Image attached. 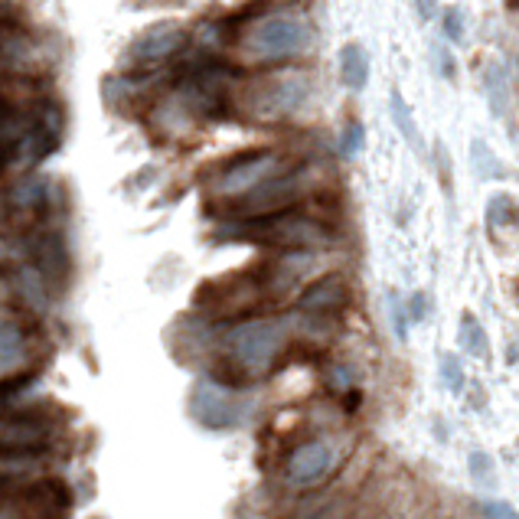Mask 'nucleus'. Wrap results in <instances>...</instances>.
<instances>
[{
	"mask_svg": "<svg viewBox=\"0 0 519 519\" xmlns=\"http://www.w3.org/2000/svg\"><path fill=\"white\" fill-rule=\"evenodd\" d=\"M216 239L255 242L278 252H317L333 242V232L314 216L284 209V213L255 216V219H222V226L216 229Z\"/></svg>",
	"mask_w": 519,
	"mask_h": 519,
	"instance_id": "1",
	"label": "nucleus"
},
{
	"mask_svg": "<svg viewBox=\"0 0 519 519\" xmlns=\"http://www.w3.org/2000/svg\"><path fill=\"white\" fill-rule=\"evenodd\" d=\"M288 346V320L281 317H242L219 333V360L236 366L255 382L278 366V356Z\"/></svg>",
	"mask_w": 519,
	"mask_h": 519,
	"instance_id": "2",
	"label": "nucleus"
},
{
	"mask_svg": "<svg viewBox=\"0 0 519 519\" xmlns=\"http://www.w3.org/2000/svg\"><path fill=\"white\" fill-rule=\"evenodd\" d=\"M314 43L311 23L298 14H262L239 33L242 59L258 66H278L304 56Z\"/></svg>",
	"mask_w": 519,
	"mask_h": 519,
	"instance_id": "3",
	"label": "nucleus"
},
{
	"mask_svg": "<svg viewBox=\"0 0 519 519\" xmlns=\"http://www.w3.org/2000/svg\"><path fill=\"white\" fill-rule=\"evenodd\" d=\"M268 288L262 278V268L258 271H245V275H229V278H216L206 281L200 291H196V307L213 320H242L252 317L258 307L268 304Z\"/></svg>",
	"mask_w": 519,
	"mask_h": 519,
	"instance_id": "4",
	"label": "nucleus"
},
{
	"mask_svg": "<svg viewBox=\"0 0 519 519\" xmlns=\"http://www.w3.org/2000/svg\"><path fill=\"white\" fill-rule=\"evenodd\" d=\"M311 102H314V79L298 69H281L275 76H265L245 95V108H249L255 118H265V121L294 118Z\"/></svg>",
	"mask_w": 519,
	"mask_h": 519,
	"instance_id": "5",
	"label": "nucleus"
},
{
	"mask_svg": "<svg viewBox=\"0 0 519 519\" xmlns=\"http://www.w3.org/2000/svg\"><path fill=\"white\" fill-rule=\"evenodd\" d=\"M284 170H291L284 164V157L278 151H271V147H258V151H245L242 157L229 160L226 167H219V173L209 183V193L216 196V200H242V196H249L252 190H258L262 183L281 177Z\"/></svg>",
	"mask_w": 519,
	"mask_h": 519,
	"instance_id": "6",
	"label": "nucleus"
},
{
	"mask_svg": "<svg viewBox=\"0 0 519 519\" xmlns=\"http://www.w3.org/2000/svg\"><path fill=\"white\" fill-rule=\"evenodd\" d=\"M187 43H190V30L183 27L180 20H157L125 46L121 63L131 72H151L157 66L170 63L173 56H180Z\"/></svg>",
	"mask_w": 519,
	"mask_h": 519,
	"instance_id": "7",
	"label": "nucleus"
},
{
	"mask_svg": "<svg viewBox=\"0 0 519 519\" xmlns=\"http://www.w3.org/2000/svg\"><path fill=\"white\" fill-rule=\"evenodd\" d=\"M190 415L206 431H232L242 425V402L232 395V389L219 386L213 379H200L190 389Z\"/></svg>",
	"mask_w": 519,
	"mask_h": 519,
	"instance_id": "8",
	"label": "nucleus"
},
{
	"mask_svg": "<svg viewBox=\"0 0 519 519\" xmlns=\"http://www.w3.org/2000/svg\"><path fill=\"white\" fill-rule=\"evenodd\" d=\"M333 467V448L324 438L301 441L288 457H284V484L291 490H307L320 484Z\"/></svg>",
	"mask_w": 519,
	"mask_h": 519,
	"instance_id": "9",
	"label": "nucleus"
},
{
	"mask_svg": "<svg viewBox=\"0 0 519 519\" xmlns=\"http://www.w3.org/2000/svg\"><path fill=\"white\" fill-rule=\"evenodd\" d=\"M27 245V265L40 275L49 288H59L69 278V249L56 229H40L23 242Z\"/></svg>",
	"mask_w": 519,
	"mask_h": 519,
	"instance_id": "10",
	"label": "nucleus"
},
{
	"mask_svg": "<svg viewBox=\"0 0 519 519\" xmlns=\"http://www.w3.org/2000/svg\"><path fill=\"white\" fill-rule=\"evenodd\" d=\"M346 301H350V284H346L343 275H324L311 281L307 288L298 294V301H294V307H298V314L307 317V320H330L333 314H340Z\"/></svg>",
	"mask_w": 519,
	"mask_h": 519,
	"instance_id": "11",
	"label": "nucleus"
},
{
	"mask_svg": "<svg viewBox=\"0 0 519 519\" xmlns=\"http://www.w3.org/2000/svg\"><path fill=\"white\" fill-rule=\"evenodd\" d=\"M33 337L36 333L30 330V324H23L17 317H0V379L33 369Z\"/></svg>",
	"mask_w": 519,
	"mask_h": 519,
	"instance_id": "12",
	"label": "nucleus"
},
{
	"mask_svg": "<svg viewBox=\"0 0 519 519\" xmlns=\"http://www.w3.org/2000/svg\"><path fill=\"white\" fill-rule=\"evenodd\" d=\"M369 72H373V63H369L366 46L363 43H346L340 49V82H343V89L363 92L369 85Z\"/></svg>",
	"mask_w": 519,
	"mask_h": 519,
	"instance_id": "13",
	"label": "nucleus"
},
{
	"mask_svg": "<svg viewBox=\"0 0 519 519\" xmlns=\"http://www.w3.org/2000/svg\"><path fill=\"white\" fill-rule=\"evenodd\" d=\"M484 95H487V105L493 111V118H506V111H510V72H506L503 63H487L484 69Z\"/></svg>",
	"mask_w": 519,
	"mask_h": 519,
	"instance_id": "14",
	"label": "nucleus"
},
{
	"mask_svg": "<svg viewBox=\"0 0 519 519\" xmlns=\"http://www.w3.org/2000/svg\"><path fill=\"white\" fill-rule=\"evenodd\" d=\"M389 118H392L395 131L402 134V141L412 144L415 151H422V147H425V141H422V128H418V121H415V115H412V105L405 102V95H402L399 89L389 92Z\"/></svg>",
	"mask_w": 519,
	"mask_h": 519,
	"instance_id": "15",
	"label": "nucleus"
},
{
	"mask_svg": "<svg viewBox=\"0 0 519 519\" xmlns=\"http://www.w3.org/2000/svg\"><path fill=\"white\" fill-rule=\"evenodd\" d=\"M457 343H461V350L467 356H474V360H484V356L490 353L487 330L480 327V320L471 311L461 314V327H457Z\"/></svg>",
	"mask_w": 519,
	"mask_h": 519,
	"instance_id": "16",
	"label": "nucleus"
},
{
	"mask_svg": "<svg viewBox=\"0 0 519 519\" xmlns=\"http://www.w3.org/2000/svg\"><path fill=\"white\" fill-rule=\"evenodd\" d=\"M471 170L477 173L480 180H503L506 177L503 160L497 157V151H493L484 138L471 141Z\"/></svg>",
	"mask_w": 519,
	"mask_h": 519,
	"instance_id": "17",
	"label": "nucleus"
},
{
	"mask_svg": "<svg viewBox=\"0 0 519 519\" xmlns=\"http://www.w3.org/2000/svg\"><path fill=\"white\" fill-rule=\"evenodd\" d=\"M519 219V206L510 193H493L487 200V226L493 229H506Z\"/></svg>",
	"mask_w": 519,
	"mask_h": 519,
	"instance_id": "18",
	"label": "nucleus"
},
{
	"mask_svg": "<svg viewBox=\"0 0 519 519\" xmlns=\"http://www.w3.org/2000/svg\"><path fill=\"white\" fill-rule=\"evenodd\" d=\"M441 33H444V40L454 43V46H461L467 40V17H464L461 4L444 7V14H441Z\"/></svg>",
	"mask_w": 519,
	"mask_h": 519,
	"instance_id": "19",
	"label": "nucleus"
},
{
	"mask_svg": "<svg viewBox=\"0 0 519 519\" xmlns=\"http://www.w3.org/2000/svg\"><path fill=\"white\" fill-rule=\"evenodd\" d=\"M340 151L346 157H356L366 151V125L360 118H346L343 134H340Z\"/></svg>",
	"mask_w": 519,
	"mask_h": 519,
	"instance_id": "20",
	"label": "nucleus"
},
{
	"mask_svg": "<svg viewBox=\"0 0 519 519\" xmlns=\"http://www.w3.org/2000/svg\"><path fill=\"white\" fill-rule=\"evenodd\" d=\"M471 477L480 487H497V467H493L487 454H480V451L471 454Z\"/></svg>",
	"mask_w": 519,
	"mask_h": 519,
	"instance_id": "21",
	"label": "nucleus"
},
{
	"mask_svg": "<svg viewBox=\"0 0 519 519\" xmlns=\"http://www.w3.org/2000/svg\"><path fill=\"white\" fill-rule=\"evenodd\" d=\"M441 373H444V379H448V386L454 392H461V386H464V369H461V363H457V356H444V360H441Z\"/></svg>",
	"mask_w": 519,
	"mask_h": 519,
	"instance_id": "22",
	"label": "nucleus"
},
{
	"mask_svg": "<svg viewBox=\"0 0 519 519\" xmlns=\"http://www.w3.org/2000/svg\"><path fill=\"white\" fill-rule=\"evenodd\" d=\"M431 59H435V66L444 79H454V56L448 46H431Z\"/></svg>",
	"mask_w": 519,
	"mask_h": 519,
	"instance_id": "23",
	"label": "nucleus"
},
{
	"mask_svg": "<svg viewBox=\"0 0 519 519\" xmlns=\"http://www.w3.org/2000/svg\"><path fill=\"white\" fill-rule=\"evenodd\" d=\"M405 314H409L412 324H418V320H425L428 314V294L425 291H415L409 301H405Z\"/></svg>",
	"mask_w": 519,
	"mask_h": 519,
	"instance_id": "24",
	"label": "nucleus"
},
{
	"mask_svg": "<svg viewBox=\"0 0 519 519\" xmlns=\"http://www.w3.org/2000/svg\"><path fill=\"white\" fill-rule=\"evenodd\" d=\"M484 519H519V510H513L510 503L487 500V503H484Z\"/></svg>",
	"mask_w": 519,
	"mask_h": 519,
	"instance_id": "25",
	"label": "nucleus"
},
{
	"mask_svg": "<svg viewBox=\"0 0 519 519\" xmlns=\"http://www.w3.org/2000/svg\"><path fill=\"white\" fill-rule=\"evenodd\" d=\"M415 4V14H418V20H435V14L441 10V0H412Z\"/></svg>",
	"mask_w": 519,
	"mask_h": 519,
	"instance_id": "26",
	"label": "nucleus"
},
{
	"mask_svg": "<svg viewBox=\"0 0 519 519\" xmlns=\"http://www.w3.org/2000/svg\"><path fill=\"white\" fill-rule=\"evenodd\" d=\"M510 20H513V27L519 30V7H516V10H510Z\"/></svg>",
	"mask_w": 519,
	"mask_h": 519,
	"instance_id": "27",
	"label": "nucleus"
},
{
	"mask_svg": "<svg viewBox=\"0 0 519 519\" xmlns=\"http://www.w3.org/2000/svg\"><path fill=\"white\" fill-rule=\"evenodd\" d=\"M506 4H510V10H516V7H519V0H506Z\"/></svg>",
	"mask_w": 519,
	"mask_h": 519,
	"instance_id": "28",
	"label": "nucleus"
}]
</instances>
